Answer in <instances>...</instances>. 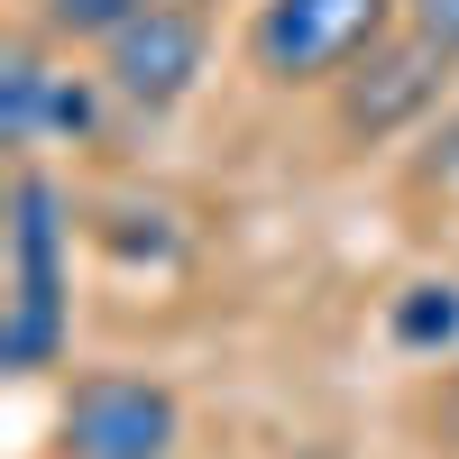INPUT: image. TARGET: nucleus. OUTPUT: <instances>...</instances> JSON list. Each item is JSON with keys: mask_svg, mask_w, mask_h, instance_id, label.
I'll use <instances>...</instances> for the list:
<instances>
[{"mask_svg": "<svg viewBox=\"0 0 459 459\" xmlns=\"http://www.w3.org/2000/svg\"><path fill=\"white\" fill-rule=\"evenodd\" d=\"M74 340V203L65 184L19 157L10 175V313H0V368L37 377Z\"/></svg>", "mask_w": 459, "mask_h": 459, "instance_id": "f257e3e1", "label": "nucleus"}, {"mask_svg": "<svg viewBox=\"0 0 459 459\" xmlns=\"http://www.w3.org/2000/svg\"><path fill=\"white\" fill-rule=\"evenodd\" d=\"M285 459H350V450H331V441H303V450H285Z\"/></svg>", "mask_w": 459, "mask_h": 459, "instance_id": "9b49d317", "label": "nucleus"}, {"mask_svg": "<svg viewBox=\"0 0 459 459\" xmlns=\"http://www.w3.org/2000/svg\"><path fill=\"white\" fill-rule=\"evenodd\" d=\"M47 129H92V92L74 83V74H56L37 28H19L10 47H0V138H10L19 157H37Z\"/></svg>", "mask_w": 459, "mask_h": 459, "instance_id": "423d86ee", "label": "nucleus"}, {"mask_svg": "<svg viewBox=\"0 0 459 459\" xmlns=\"http://www.w3.org/2000/svg\"><path fill=\"white\" fill-rule=\"evenodd\" d=\"M138 10H147V0H37L28 28L47 37V47H110Z\"/></svg>", "mask_w": 459, "mask_h": 459, "instance_id": "6e6552de", "label": "nucleus"}, {"mask_svg": "<svg viewBox=\"0 0 459 459\" xmlns=\"http://www.w3.org/2000/svg\"><path fill=\"white\" fill-rule=\"evenodd\" d=\"M413 184H423L432 203H450V212H459V110H441V120H432V138H423V166H413Z\"/></svg>", "mask_w": 459, "mask_h": 459, "instance_id": "1a4fd4ad", "label": "nucleus"}, {"mask_svg": "<svg viewBox=\"0 0 459 459\" xmlns=\"http://www.w3.org/2000/svg\"><path fill=\"white\" fill-rule=\"evenodd\" d=\"M450 74H459L450 47H432L423 28H395L368 65H350L331 83V120L350 147H386L404 129H423L432 110H450Z\"/></svg>", "mask_w": 459, "mask_h": 459, "instance_id": "20e7f679", "label": "nucleus"}, {"mask_svg": "<svg viewBox=\"0 0 459 459\" xmlns=\"http://www.w3.org/2000/svg\"><path fill=\"white\" fill-rule=\"evenodd\" d=\"M56 459H65V450H56Z\"/></svg>", "mask_w": 459, "mask_h": 459, "instance_id": "f8f14e48", "label": "nucleus"}, {"mask_svg": "<svg viewBox=\"0 0 459 459\" xmlns=\"http://www.w3.org/2000/svg\"><path fill=\"white\" fill-rule=\"evenodd\" d=\"M386 331H395V350H413V359L459 350V285H450V276L404 285V294H395V313H386Z\"/></svg>", "mask_w": 459, "mask_h": 459, "instance_id": "0eeeda50", "label": "nucleus"}, {"mask_svg": "<svg viewBox=\"0 0 459 459\" xmlns=\"http://www.w3.org/2000/svg\"><path fill=\"white\" fill-rule=\"evenodd\" d=\"M203 65H212V19L194 0H147V10L101 47V92L157 120V110H175L203 83Z\"/></svg>", "mask_w": 459, "mask_h": 459, "instance_id": "39448f33", "label": "nucleus"}, {"mask_svg": "<svg viewBox=\"0 0 459 459\" xmlns=\"http://www.w3.org/2000/svg\"><path fill=\"white\" fill-rule=\"evenodd\" d=\"M404 28H423L432 47L459 56V0H404Z\"/></svg>", "mask_w": 459, "mask_h": 459, "instance_id": "9d476101", "label": "nucleus"}, {"mask_svg": "<svg viewBox=\"0 0 459 459\" xmlns=\"http://www.w3.org/2000/svg\"><path fill=\"white\" fill-rule=\"evenodd\" d=\"M175 441H184V404L147 368H92L56 404V450L65 459H175Z\"/></svg>", "mask_w": 459, "mask_h": 459, "instance_id": "7ed1b4c3", "label": "nucleus"}, {"mask_svg": "<svg viewBox=\"0 0 459 459\" xmlns=\"http://www.w3.org/2000/svg\"><path fill=\"white\" fill-rule=\"evenodd\" d=\"M395 28H404V0H257L248 10V65L276 92H331Z\"/></svg>", "mask_w": 459, "mask_h": 459, "instance_id": "f03ea898", "label": "nucleus"}]
</instances>
